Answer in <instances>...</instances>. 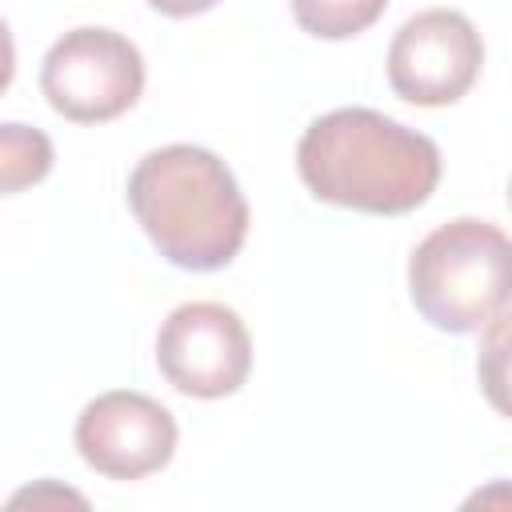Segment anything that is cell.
<instances>
[{
    "instance_id": "6da1fadb",
    "label": "cell",
    "mask_w": 512,
    "mask_h": 512,
    "mask_svg": "<svg viewBox=\"0 0 512 512\" xmlns=\"http://www.w3.org/2000/svg\"><path fill=\"white\" fill-rule=\"evenodd\" d=\"M296 168L308 192L324 204L368 216H404L436 192L440 148L376 108H336L304 128Z\"/></svg>"
},
{
    "instance_id": "7a4b0ae2",
    "label": "cell",
    "mask_w": 512,
    "mask_h": 512,
    "mask_svg": "<svg viewBox=\"0 0 512 512\" xmlns=\"http://www.w3.org/2000/svg\"><path fill=\"white\" fill-rule=\"evenodd\" d=\"M128 208L156 252L188 272L232 264L248 236V200L232 168L196 144L148 152L128 176Z\"/></svg>"
},
{
    "instance_id": "3957f363",
    "label": "cell",
    "mask_w": 512,
    "mask_h": 512,
    "mask_svg": "<svg viewBox=\"0 0 512 512\" xmlns=\"http://www.w3.org/2000/svg\"><path fill=\"white\" fill-rule=\"evenodd\" d=\"M416 312L440 332H480L512 308V236L460 216L432 228L408 256Z\"/></svg>"
},
{
    "instance_id": "277c9868",
    "label": "cell",
    "mask_w": 512,
    "mask_h": 512,
    "mask_svg": "<svg viewBox=\"0 0 512 512\" xmlns=\"http://www.w3.org/2000/svg\"><path fill=\"white\" fill-rule=\"evenodd\" d=\"M40 92L64 120H116L144 92V56L112 28H72L44 52Z\"/></svg>"
},
{
    "instance_id": "5b68a950",
    "label": "cell",
    "mask_w": 512,
    "mask_h": 512,
    "mask_svg": "<svg viewBox=\"0 0 512 512\" xmlns=\"http://www.w3.org/2000/svg\"><path fill=\"white\" fill-rule=\"evenodd\" d=\"M156 364L176 392L196 400H220L248 380L252 336L228 304L192 300L172 308L160 324Z\"/></svg>"
},
{
    "instance_id": "8992f818",
    "label": "cell",
    "mask_w": 512,
    "mask_h": 512,
    "mask_svg": "<svg viewBox=\"0 0 512 512\" xmlns=\"http://www.w3.org/2000/svg\"><path fill=\"white\" fill-rule=\"evenodd\" d=\"M484 40L456 8H428L400 24L388 48V84L420 108L456 104L480 76Z\"/></svg>"
},
{
    "instance_id": "52a82bcc",
    "label": "cell",
    "mask_w": 512,
    "mask_h": 512,
    "mask_svg": "<svg viewBox=\"0 0 512 512\" xmlns=\"http://www.w3.org/2000/svg\"><path fill=\"white\" fill-rule=\"evenodd\" d=\"M76 452L108 480H140L172 460L176 420L144 392H100L76 420Z\"/></svg>"
},
{
    "instance_id": "ba28073f",
    "label": "cell",
    "mask_w": 512,
    "mask_h": 512,
    "mask_svg": "<svg viewBox=\"0 0 512 512\" xmlns=\"http://www.w3.org/2000/svg\"><path fill=\"white\" fill-rule=\"evenodd\" d=\"M388 0H292L296 24L316 40H348L384 16Z\"/></svg>"
},
{
    "instance_id": "9c48e42d",
    "label": "cell",
    "mask_w": 512,
    "mask_h": 512,
    "mask_svg": "<svg viewBox=\"0 0 512 512\" xmlns=\"http://www.w3.org/2000/svg\"><path fill=\"white\" fill-rule=\"evenodd\" d=\"M476 380L484 400L512 420V308L488 324L476 356Z\"/></svg>"
},
{
    "instance_id": "30bf717a",
    "label": "cell",
    "mask_w": 512,
    "mask_h": 512,
    "mask_svg": "<svg viewBox=\"0 0 512 512\" xmlns=\"http://www.w3.org/2000/svg\"><path fill=\"white\" fill-rule=\"evenodd\" d=\"M48 168H52V144L40 128H28V124H4L0 128L4 192H20V188L44 180Z\"/></svg>"
},
{
    "instance_id": "8fae6325",
    "label": "cell",
    "mask_w": 512,
    "mask_h": 512,
    "mask_svg": "<svg viewBox=\"0 0 512 512\" xmlns=\"http://www.w3.org/2000/svg\"><path fill=\"white\" fill-rule=\"evenodd\" d=\"M156 12H164V16H176V20H184V16H200V12H208L212 4H220V0H148Z\"/></svg>"
},
{
    "instance_id": "7c38bea8",
    "label": "cell",
    "mask_w": 512,
    "mask_h": 512,
    "mask_svg": "<svg viewBox=\"0 0 512 512\" xmlns=\"http://www.w3.org/2000/svg\"><path fill=\"white\" fill-rule=\"evenodd\" d=\"M508 196H512V192H508Z\"/></svg>"
}]
</instances>
